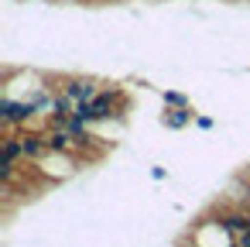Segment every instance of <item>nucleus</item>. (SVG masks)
I'll use <instances>...</instances> for the list:
<instances>
[{
	"mask_svg": "<svg viewBox=\"0 0 250 247\" xmlns=\"http://www.w3.org/2000/svg\"><path fill=\"white\" fill-rule=\"evenodd\" d=\"M0 117H4V124H11V127H24V124H31V117H38V110H35L31 100L4 96L0 100Z\"/></svg>",
	"mask_w": 250,
	"mask_h": 247,
	"instance_id": "f257e3e1",
	"label": "nucleus"
},
{
	"mask_svg": "<svg viewBox=\"0 0 250 247\" xmlns=\"http://www.w3.org/2000/svg\"><path fill=\"white\" fill-rule=\"evenodd\" d=\"M165 175H168V172H165V168H161V165H154V168H151V179H154V182H161V179H165Z\"/></svg>",
	"mask_w": 250,
	"mask_h": 247,
	"instance_id": "423d86ee",
	"label": "nucleus"
},
{
	"mask_svg": "<svg viewBox=\"0 0 250 247\" xmlns=\"http://www.w3.org/2000/svg\"><path fill=\"white\" fill-rule=\"evenodd\" d=\"M62 96H69L72 103H89L93 96H100V83L96 79H83V76H72V79H65L62 83V90H59Z\"/></svg>",
	"mask_w": 250,
	"mask_h": 247,
	"instance_id": "f03ea898",
	"label": "nucleus"
},
{
	"mask_svg": "<svg viewBox=\"0 0 250 247\" xmlns=\"http://www.w3.org/2000/svg\"><path fill=\"white\" fill-rule=\"evenodd\" d=\"M188 120H192L188 107H171V110H165V124H168V127H175V131H178V127H185Z\"/></svg>",
	"mask_w": 250,
	"mask_h": 247,
	"instance_id": "20e7f679",
	"label": "nucleus"
},
{
	"mask_svg": "<svg viewBox=\"0 0 250 247\" xmlns=\"http://www.w3.org/2000/svg\"><path fill=\"white\" fill-rule=\"evenodd\" d=\"M236 244H240V247H250V230H243V233L236 237Z\"/></svg>",
	"mask_w": 250,
	"mask_h": 247,
	"instance_id": "0eeeda50",
	"label": "nucleus"
},
{
	"mask_svg": "<svg viewBox=\"0 0 250 247\" xmlns=\"http://www.w3.org/2000/svg\"><path fill=\"white\" fill-rule=\"evenodd\" d=\"M165 103H168V107H188V100H185L182 93H171V90L165 93Z\"/></svg>",
	"mask_w": 250,
	"mask_h": 247,
	"instance_id": "39448f33",
	"label": "nucleus"
},
{
	"mask_svg": "<svg viewBox=\"0 0 250 247\" xmlns=\"http://www.w3.org/2000/svg\"><path fill=\"white\" fill-rule=\"evenodd\" d=\"M226 247H240V244H236V240H233V244H226Z\"/></svg>",
	"mask_w": 250,
	"mask_h": 247,
	"instance_id": "6e6552de",
	"label": "nucleus"
},
{
	"mask_svg": "<svg viewBox=\"0 0 250 247\" xmlns=\"http://www.w3.org/2000/svg\"><path fill=\"white\" fill-rule=\"evenodd\" d=\"M21 148H24V161H42V158L48 155L45 131H24V134H21Z\"/></svg>",
	"mask_w": 250,
	"mask_h": 247,
	"instance_id": "7ed1b4c3",
	"label": "nucleus"
},
{
	"mask_svg": "<svg viewBox=\"0 0 250 247\" xmlns=\"http://www.w3.org/2000/svg\"><path fill=\"white\" fill-rule=\"evenodd\" d=\"M247 182H250V168H247Z\"/></svg>",
	"mask_w": 250,
	"mask_h": 247,
	"instance_id": "1a4fd4ad",
	"label": "nucleus"
}]
</instances>
